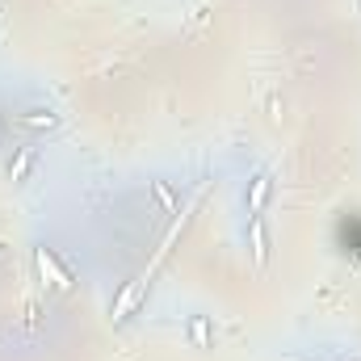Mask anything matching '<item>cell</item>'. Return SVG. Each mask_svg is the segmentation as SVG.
Returning a JSON list of instances; mask_svg holds the SVG:
<instances>
[{
    "label": "cell",
    "mask_w": 361,
    "mask_h": 361,
    "mask_svg": "<svg viewBox=\"0 0 361 361\" xmlns=\"http://www.w3.org/2000/svg\"><path fill=\"white\" fill-rule=\"evenodd\" d=\"M147 273H135L130 281H122V290H118V298H114V307H109V315H114V324H122V319H130V311L143 302V290H147Z\"/></svg>",
    "instance_id": "6da1fadb"
},
{
    "label": "cell",
    "mask_w": 361,
    "mask_h": 361,
    "mask_svg": "<svg viewBox=\"0 0 361 361\" xmlns=\"http://www.w3.org/2000/svg\"><path fill=\"white\" fill-rule=\"evenodd\" d=\"M34 265H38V273H42L55 290H72V273L55 261V252H51V248H34Z\"/></svg>",
    "instance_id": "7a4b0ae2"
},
{
    "label": "cell",
    "mask_w": 361,
    "mask_h": 361,
    "mask_svg": "<svg viewBox=\"0 0 361 361\" xmlns=\"http://www.w3.org/2000/svg\"><path fill=\"white\" fill-rule=\"evenodd\" d=\"M269 193H273V177L269 173H257V177H252V189H248V214H252V219L265 210Z\"/></svg>",
    "instance_id": "3957f363"
},
{
    "label": "cell",
    "mask_w": 361,
    "mask_h": 361,
    "mask_svg": "<svg viewBox=\"0 0 361 361\" xmlns=\"http://www.w3.org/2000/svg\"><path fill=\"white\" fill-rule=\"evenodd\" d=\"M34 160H38V147H17V156L8 160V177L17 180H30V169H34Z\"/></svg>",
    "instance_id": "277c9868"
},
{
    "label": "cell",
    "mask_w": 361,
    "mask_h": 361,
    "mask_svg": "<svg viewBox=\"0 0 361 361\" xmlns=\"http://www.w3.org/2000/svg\"><path fill=\"white\" fill-rule=\"evenodd\" d=\"M152 193H156V202H160L164 214H177L180 210V197H177V189H173L169 180H152Z\"/></svg>",
    "instance_id": "5b68a950"
},
{
    "label": "cell",
    "mask_w": 361,
    "mask_h": 361,
    "mask_svg": "<svg viewBox=\"0 0 361 361\" xmlns=\"http://www.w3.org/2000/svg\"><path fill=\"white\" fill-rule=\"evenodd\" d=\"M17 122L30 126V130H51V126H59V114H51V109H30V114H21Z\"/></svg>",
    "instance_id": "8992f818"
},
{
    "label": "cell",
    "mask_w": 361,
    "mask_h": 361,
    "mask_svg": "<svg viewBox=\"0 0 361 361\" xmlns=\"http://www.w3.org/2000/svg\"><path fill=\"white\" fill-rule=\"evenodd\" d=\"M252 261H257V265H265V261H269V235H265L261 214L252 219Z\"/></svg>",
    "instance_id": "52a82bcc"
},
{
    "label": "cell",
    "mask_w": 361,
    "mask_h": 361,
    "mask_svg": "<svg viewBox=\"0 0 361 361\" xmlns=\"http://www.w3.org/2000/svg\"><path fill=\"white\" fill-rule=\"evenodd\" d=\"M189 341L197 349H210V324H206V315H193L189 319Z\"/></svg>",
    "instance_id": "ba28073f"
},
{
    "label": "cell",
    "mask_w": 361,
    "mask_h": 361,
    "mask_svg": "<svg viewBox=\"0 0 361 361\" xmlns=\"http://www.w3.org/2000/svg\"><path fill=\"white\" fill-rule=\"evenodd\" d=\"M8 147V139H4V114H0V152Z\"/></svg>",
    "instance_id": "9c48e42d"
}]
</instances>
